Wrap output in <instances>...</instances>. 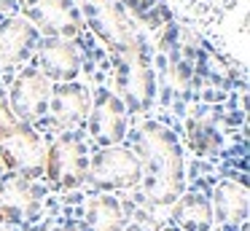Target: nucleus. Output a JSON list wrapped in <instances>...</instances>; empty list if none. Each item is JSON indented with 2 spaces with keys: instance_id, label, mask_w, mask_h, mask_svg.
<instances>
[{
  "instance_id": "f257e3e1",
  "label": "nucleus",
  "mask_w": 250,
  "mask_h": 231,
  "mask_svg": "<svg viewBox=\"0 0 250 231\" xmlns=\"http://www.w3.org/2000/svg\"><path fill=\"white\" fill-rule=\"evenodd\" d=\"M143 150L148 159V193L159 202H169L180 191V153L167 132L148 129L143 134Z\"/></svg>"
},
{
  "instance_id": "f03ea898",
  "label": "nucleus",
  "mask_w": 250,
  "mask_h": 231,
  "mask_svg": "<svg viewBox=\"0 0 250 231\" xmlns=\"http://www.w3.org/2000/svg\"><path fill=\"white\" fill-rule=\"evenodd\" d=\"M83 11H86L92 30L105 43H110L113 51L135 46V32H132L129 16L124 14V8L119 3H113V0H83Z\"/></svg>"
},
{
  "instance_id": "7ed1b4c3",
  "label": "nucleus",
  "mask_w": 250,
  "mask_h": 231,
  "mask_svg": "<svg viewBox=\"0 0 250 231\" xmlns=\"http://www.w3.org/2000/svg\"><path fill=\"white\" fill-rule=\"evenodd\" d=\"M24 14H27V21L33 19L51 38L67 41L81 30L70 0H24Z\"/></svg>"
},
{
  "instance_id": "20e7f679",
  "label": "nucleus",
  "mask_w": 250,
  "mask_h": 231,
  "mask_svg": "<svg viewBox=\"0 0 250 231\" xmlns=\"http://www.w3.org/2000/svg\"><path fill=\"white\" fill-rule=\"evenodd\" d=\"M46 175L60 188H73L86 175V153L76 140H57L46 153Z\"/></svg>"
},
{
  "instance_id": "39448f33",
  "label": "nucleus",
  "mask_w": 250,
  "mask_h": 231,
  "mask_svg": "<svg viewBox=\"0 0 250 231\" xmlns=\"http://www.w3.org/2000/svg\"><path fill=\"white\" fill-rule=\"evenodd\" d=\"M0 156L11 169H22V172H38L46 164V153L38 134H33L22 124H17L0 140Z\"/></svg>"
},
{
  "instance_id": "423d86ee",
  "label": "nucleus",
  "mask_w": 250,
  "mask_h": 231,
  "mask_svg": "<svg viewBox=\"0 0 250 231\" xmlns=\"http://www.w3.org/2000/svg\"><path fill=\"white\" fill-rule=\"evenodd\" d=\"M49 78L38 70H24L17 81H14V91H11V102L19 118H35L46 110L49 102Z\"/></svg>"
},
{
  "instance_id": "0eeeda50",
  "label": "nucleus",
  "mask_w": 250,
  "mask_h": 231,
  "mask_svg": "<svg viewBox=\"0 0 250 231\" xmlns=\"http://www.w3.org/2000/svg\"><path fill=\"white\" fill-rule=\"evenodd\" d=\"M94 177L100 186H110V188H121V186H132L140 177V161L129 153V150H105L94 159Z\"/></svg>"
},
{
  "instance_id": "6e6552de",
  "label": "nucleus",
  "mask_w": 250,
  "mask_h": 231,
  "mask_svg": "<svg viewBox=\"0 0 250 231\" xmlns=\"http://www.w3.org/2000/svg\"><path fill=\"white\" fill-rule=\"evenodd\" d=\"M38 57H41V67H43V73L49 78L70 81L78 73V51L65 38H49V41H43Z\"/></svg>"
},
{
  "instance_id": "1a4fd4ad",
  "label": "nucleus",
  "mask_w": 250,
  "mask_h": 231,
  "mask_svg": "<svg viewBox=\"0 0 250 231\" xmlns=\"http://www.w3.org/2000/svg\"><path fill=\"white\" fill-rule=\"evenodd\" d=\"M116 67H119L121 89H124L129 97L146 100L148 89H151V75H148V67H146V62H143L137 46L119 48V51H116Z\"/></svg>"
},
{
  "instance_id": "9d476101",
  "label": "nucleus",
  "mask_w": 250,
  "mask_h": 231,
  "mask_svg": "<svg viewBox=\"0 0 250 231\" xmlns=\"http://www.w3.org/2000/svg\"><path fill=\"white\" fill-rule=\"evenodd\" d=\"M35 43V27L22 16H14L0 27V62L17 64L30 54Z\"/></svg>"
},
{
  "instance_id": "9b49d317",
  "label": "nucleus",
  "mask_w": 250,
  "mask_h": 231,
  "mask_svg": "<svg viewBox=\"0 0 250 231\" xmlns=\"http://www.w3.org/2000/svg\"><path fill=\"white\" fill-rule=\"evenodd\" d=\"M92 132L100 143H116L124 134V107L110 94L100 97L92 116Z\"/></svg>"
},
{
  "instance_id": "f8f14e48",
  "label": "nucleus",
  "mask_w": 250,
  "mask_h": 231,
  "mask_svg": "<svg viewBox=\"0 0 250 231\" xmlns=\"http://www.w3.org/2000/svg\"><path fill=\"white\" fill-rule=\"evenodd\" d=\"M89 97L81 86H65L54 94V118L60 126H76L86 118Z\"/></svg>"
},
{
  "instance_id": "ddd939ff",
  "label": "nucleus",
  "mask_w": 250,
  "mask_h": 231,
  "mask_svg": "<svg viewBox=\"0 0 250 231\" xmlns=\"http://www.w3.org/2000/svg\"><path fill=\"white\" fill-rule=\"evenodd\" d=\"M35 204V191L22 180L0 186V220H19Z\"/></svg>"
},
{
  "instance_id": "4468645a",
  "label": "nucleus",
  "mask_w": 250,
  "mask_h": 231,
  "mask_svg": "<svg viewBox=\"0 0 250 231\" xmlns=\"http://www.w3.org/2000/svg\"><path fill=\"white\" fill-rule=\"evenodd\" d=\"M89 226L94 231H119L121 229V210L113 199H94L89 204Z\"/></svg>"
},
{
  "instance_id": "2eb2a0df",
  "label": "nucleus",
  "mask_w": 250,
  "mask_h": 231,
  "mask_svg": "<svg viewBox=\"0 0 250 231\" xmlns=\"http://www.w3.org/2000/svg\"><path fill=\"white\" fill-rule=\"evenodd\" d=\"M210 204L199 196H191L186 199L183 204L178 207V220L183 229H191V231H205L210 226Z\"/></svg>"
},
{
  "instance_id": "dca6fc26",
  "label": "nucleus",
  "mask_w": 250,
  "mask_h": 231,
  "mask_svg": "<svg viewBox=\"0 0 250 231\" xmlns=\"http://www.w3.org/2000/svg\"><path fill=\"white\" fill-rule=\"evenodd\" d=\"M215 207H218V212H221L226 220L242 218L245 215V188L237 191V186H223L221 191H218Z\"/></svg>"
},
{
  "instance_id": "f3484780",
  "label": "nucleus",
  "mask_w": 250,
  "mask_h": 231,
  "mask_svg": "<svg viewBox=\"0 0 250 231\" xmlns=\"http://www.w3.org/2000/svg\"><path fill=\"white\" fill-rule=\"evenodd\" d=\"M17 118H14V113H11V107H8V102H6V97L0 94V140L6 137L8 132H11L14 126H17Z\"/></svg>"
},
{
  "instance_id": "a211bd4d",
  "label": "nucleus",
  "mask_w": 250,
  "mask_h": 231,
  "mask_svg": "<svg viewBox=\"0 0 250 231\" xmlns=\"http://www.w3.org/2000/svg\"><path fill=\"white\" fill-rule=\"evenodd\" d=\"M14 3H17V0H0V8H11Z\"/></svg>"
},
{
  "instance_id": "6ab92c4d",
  "label": "nucleus",
  "mask_w": 250,
  "mask_h": 231,
  "mask_svg": "<svg viewBox=\"0 0 250 231\" xmlns=\"http://www.w3.org/2000/svg\"><path fill=\"white\" fill-rule=\"evenodd\" d=\"M169 231H172V229H169Z\"/></svg>"
},
{
  "instance_id": "aec40b11",
  "label": "nucleus",
  "mask_w": 250,
  "mask_h": 231,
  "mask_svg": "<svg viewBox=\"0 0 250 231\" xmlns=\"http://www.w3.org/2000/svg\"><path fill=\"white\" fill-rule=\"evenodd\" d=\"M135 231H137V229H135Z\"/></svg>"
}]
</instances>
